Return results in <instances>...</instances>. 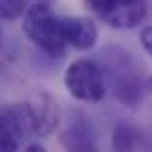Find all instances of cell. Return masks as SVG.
<instances>
[{"label":"cell","mask_w":152,"mask_h":152,"mask_svg":"<svg viewBox=\"0 0 152 152\" xmlns=\"http://www.w3.org/2000/svg\"><path fill=\"white\" fill-rule=\"evenodd\" d=\"M23 31L25 36L48 56H63L67 42L63 38L61 17L52 13V9L44 2L27 7L23 15Z\"/></svg>","instance_id":"1"},{"label":"cell","mask_w":152,"mask_h":152,"mask_svg":"<svg viewBox=\"0 0 152 152\" xmlns=\"http://www.w3.org/2000/svg\"><path fill=\"white\" fill-rule=\"evenodd\" d=\"M65 88L79 102H100L106 94L104 71L90 58H77L65 71Z\"/></svg>","instance_id":"2"},{"label":"cell","mask_w":152,"mask_h":152,"mask_svg":"<svg viewBox=\"0 0 152 152\" xmlns=\"http://www.w3.org/2000/svg\"><path fill=\"white\" fill-rule=\"evenodd\" d=\"M88 9L113 29H133L148 13L146 0H86Z\"/></svg>","instance_id":"3"},{"label":"cell","mask_w":152,"mask_h":152,"mask_svg":"<svg viewBox=\"0 0 152 152\" xmlns=\"http://www.w3.org/2000/svg\"><path fill=\"white\" fill-rule=\"evenodd\" d=\"M104 56H108L110 61V73H113V81H115V96L127 104V106H135L142 98V79H140V69L135 67L133 58L129 52L125 50H108L104 52Z\"/></svg>","instance_id":"4"},{"label":"cell","mask_w":152,"mask_h":152,"mask_svg":"<svg viewBox=\"0 0 152 152\" xmlns=\"http://www.w3.org/2000/svg\"><path fill=\"white\" fill-rule=\"evenodd\" d=\"M27 115L31 133L36 137H48L58 125V104L48 92H36L27 102Z\"/></svg>","instance_id":"5"},{"label":"cell","mask_w":152,"mask_h":152,"mask_svg":"<svg viewBox=\"0 0 152 152\" xmlns=\"http://www.w3.org/2000/svg\"><path fill=\"white\" fill-rule=\"evenodd\" d=\"M63 38L75 50H90L98 42V27L88 17H61Z\"/></svg>","instance_id":"6"},{"label":"cell","mask_w":152,"mask_h":152,"mask_svg":"<svg viewBox=\"0 0 152 152\" xmlns=\"http://www.w3.org/2000/svg\"><path fill=\"white\" fill-rule=\"evenodd\" d=\"M61 144L67 152H96V135L92 131V125L83 119L71 123L63 131Z\"/></svg>","instance_id":"7"},{"label":"cell","mask_w":152,"mask_h":152,"mask_svg":"<svg viewBox=\"0 0 152 152\" xmlns=\"http://www.w3.org/2000/svg\"><path fill=\"white\" fill-rule=\"evenodd\" d=\"M140 140H142V133L133 123L119 121L110 135V148L113 152H135L140 146Z\"/></svg>","instance_id":"8"},{"label":"cell","mask_w":152,"mask_h":152,"mask_svg":"<svg viewBox=\"0 0 152 152\" xmlns=\"http://www.w3.org/2000/svg\"><path fill=\"white\" fill-rule=\"evenodd\" d=\"M19 140L21 135L9 121L4 113H0V152H19Z\"/></svg>","instance_id":"9"},{"label":"cell","mask_w":152,"mask_h":152,"mask_svg":"<svg viewBox=\"0 0 152 152\" xmlns=\"http://www.w3.org/2000/svg\"><path fill=\"white\" fill-rule=\"evenodd\" d=\"M27 11V0H0V19L17 21Z\"/></svg>","instance_id":"10"},{"label":"cell","mask_w":152,"mask_h":152,"mask_svg":"<svg viewBox=\"0 0 152 152\" xmlns=\"http://www.w3.org/2000/svg\"><path fill=\"white\" fill-rule=\"evenodd\" d=\"M140 42L144 46V50L152 56V27H144L142 34H140Z\"/></svg>","instance_id":"11"},{"label":"cell","mask_w":152,"mask_h":152,"mask_svg":"<svg viewBox=\"0 0 152 152\" xmlns=\"http://www.w3.org/2000/svg\"><path fill=\"white\" fill-rule=\"evenodd\" d=\"M23 152H48V150H46V148H44L42 144H38V142H34V144H29V146H27V148H25Z\"/></svg>","instance_id":"12"},{"label":"cell","mask_w":152,"mask_h":152,"mask_svg":"<svg viewBox=\"0 0 152 152\" xmlns=\"http://www.w3.org/2000/svg\"><path fill=\"white\" fill-rule=\"evenodd\" d=\"M0 46H2V29H0Z\"/></svg>","instance_id":"13"}]
</instances>
